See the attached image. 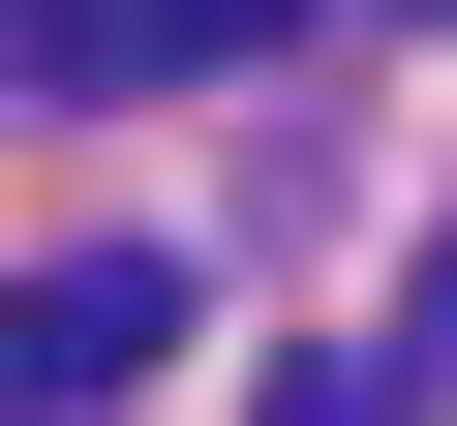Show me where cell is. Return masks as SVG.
<instances>
[{
    "mask_svg": "<svg viewBox=\"0 0 457 426\" xmlns=\"http://www.w3.org/2000/svg\"><path fill=\"white\" fill-rule=\"evenodd\" d=\"M153 335H183V274H153V244H62V274H31V396H62V426H92Z\"/></svg>",
    "mask_w": 457,
    "mask_h": 426,
    "instance_id": "obj_1",
    "label": "cell"
},
{
    "mask_svg": "<svg viewBox=\"0 0 457 426\" xmlns=\"http://www.w3.org/2000/svg\"><path fill=\"white\" fill-rule=\"evenodd\" d=\"M245 426H396V365H275V396H245Z\"/></svg>",
    "mask_w": 457,
    "mask_h": 426,
    "instance_id": "obj_2",
    "label": "cell"
},
{
    "mask_svg": "<svg viewBox=\"0 0 457 426\" xmlns=\"http://www.w3.org/2000/svg\"><path fill=\"white\" fill-rule=\"evenodd\" d=\"M427 31H457V0H427Z\"/></svg>",
    "mask_w": 457,
    "mask_h": 426,
    "instance_id": "obj_3",
    "label": "cell"
}]
</instances>
